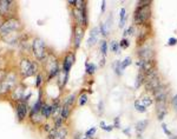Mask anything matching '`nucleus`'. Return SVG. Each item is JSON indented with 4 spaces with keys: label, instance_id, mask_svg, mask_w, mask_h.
Wrapping results in <instances>:
<instances>
[{
    "label": "nucleus",
    "instance_id": "nucleus-42",
    "mask_svg": "<svg viewBox=\"0 0 177 139\" xmlns=\"http://www.w3.org/2000/svg\"><path fill=\"white\" fill-rule=\"evenodd\" d=\"M81 139H89V138H86V137H84V138H81Z\"/></svg>",
    "mask_w": 177,
    "mask_h": 139
},
{
    "label": "nucleus",
    "instance_id": "nucleus-24",
    "mask_svg": "<svg viewBox=\"0 0 177 139\" xmlns=\"http://www.w3.org/2000/svg\"><path fill=\"white\" fill-rule=\"evenodd\" d=\"M53 120H55V126H53L55 129L59 130L60 127H63V126H64V119H63L60 116H58L56 119H53Z\"/></svg>",
    "mask_w": 177,
    "mask_h": 139
},
{
    "label": "nucleus",
    "instance_id": "nucleus-40",
    "mask_svg": "<svg viewBox=\"0 0 177 139\" xmlns=\"http://www.w3.org/2000/svg\"><path fill=\"white\" fill-rule=\"evenodd\" d=\"M104 65H105V58H103L100 60V66H104Z\"/></svg>",
    "mask_w": 177,
    "mask_h": 139
},
{
    "label": "nucleus",
    "instance_id": "nucleus-38",
    "mask_svg": "<svg viewBox=\"0 0 177 139\" xmlns=\"http://www.w3.org/2000/svg\"><path fill=\"white\" fill-rule=\"evenodd\" d=\"M105 6H106V1H103V2H102V7H100L102 13H104V12H105Z\"/></svg>",
    "mask_w": 177,
    "mask_h": 139
},
{
    "label": "nucleus",
    "instance_id": "nucleus-30",
    "mask_svg": "<svg viewBox=\"0 0 177 139\" xmlns=\"http://www.w3.org/2000/svg\"><path fill=\"white\" fill-rule=\"evenodd\" d=\"M170 105L173 107V110L177 113V94H175L173 98H171V101H170Z\"/></svg>",
    "mask_w": 177,
    "mask_h": 139
},
{
    "label": "nucleus",
    "instance_id": "nucleus-37",
    "mask_svg": "<svg viewBox=\"0 0 177 139\" xmlns=\"http://www.w3.org/2000/svg\"><path fill=\"white\" fill-rule=\"evenodd\" d=\"M41 81H43L41 74H38V76H37V81H36V87H39L40 84H41Z\"/></svg>",
    "mask_w": 177,
    "mask_h": 139
},
{
    "label": "nucleus",
    "instance_id": "nucleus-22",
    "mask_svg": "<svg viewBox=\"0 0 177 139\" xmlns=\"http://www.w3.org/2000/svg\"><path fill=\"white\" fill-rule=\"evenodd\" d=\"M109 28L106 27V25L104 24V22H100V25H99V33L103 36V37H106L108 34H109Z\"/></svg>",
    "mask_w": 177,
    "mask_h": 139
},
{
    "label": "nucleus",
    "instance_id": "nucleus-33",
    "mask_svg": "<svg viewBox=\"0 0 177 139\" xmlns=\"http://www.w3.org/2000/svg\"><path fill=\"white\" fill-rule=\"evenodd\" d=\"M152 1L150 0H139L137 1V6H148V5H151Z\"/></svg>",
    "mask_w": 177,
    "mask_h": 139
},
{
    "label": "nucleus",
    "instance_id": "nucleus-2",
    "mask_svg": "<svg viewBox=\"0 0 177 139\" xmlns=\"http://www.w3.org/2000/svg\"><path fill=\"white\" fill-rule=\"evenodd\" d=\"M19 28H21V22L18 18H16V17L7 18L0 25V34L2 37H6L11 33H14Z\"/></svg>",
    "mask_w": 177,
    "mask_h": 139
},
{
    "label": "nucleus",
    "instance_id": "nucleus-23",
    "mask_svg": "<svg viewBox=\"0 0 177 139\" xmlns=\"http://www.w3.org/2000/svg\"><path fill=\"white\" fill-rule=\"evenodd\" d=\"M87 94L86 93H81L78 97V105L79 106H84L86 103H87Z\"/></svg>",
    "mask_w": 177,
    "mask_h": 139
},
{
    "label": "nucleus",
    "instance_id": "nucleus-12",
    "mask_svg": "<svg viewBox=\"0 0 177 139\" xmlns=\"http://www.w3.org/2000/svg\"><path fill=\"white\" fill-rule=\"evenodd\" d=\"M16 6V2L14 1H11V0H2L0 1V13L2 16H7L8 13L12 12V8Z\"/></svg>",
    "mask_w": 177,
    "mask_h": 139
},
{
    "label": "nucleus",
    "instance_id": "nucleus-3",
    "mask_svg": "<svg viewBox=\"0 0 177 139\" xmlns=\"http://www.w3.org/2000/svg\"><path fill=\"white\" fill-rule=\"evenodd\" d=\"M20 72L22 73L24 77H30V76H33L36 74V72L38 71V65L36 61H31L27 58H24V59L20 61Z\"/></svg>",
    "mask_w": 177,
    "mask_h": 139
},
{
    "label": "nucleus",
    "instance_id": "nucleus-13",
    "mask_svg": "<svg viewBox=\"0 0 177 139\" xmlns=\"http://www.w3.org/2000/svg\"><path fill=\"white\" fill-rule=\"evenodd\" d=\"M156 111H157V119L159 121L164 119L167 114V101H157L156 103Z\"/></svg>",
    "mask_w": 177,
    "mask_h": 139
},
{
    "label": "nucleus",
    "instance_id": "nucleus-6",
    "mask_svg": "<svg viewBox=\"0 0 177 139\" xmlns=\"http://www.w3.org/2000/svg\"><path fill=\"white\" fill-rule=\"evenodd\" d=\"M152 97L155 98L156 103L157 101H167L168 100V96H169V88L167 87V85L163 83L161 86H158L156 90H154L151 92Z\"/></svg>",
    "mask_w": 177,
    "mask_h": 139
},
{
    "label": "nucleus",
    "instance_id": "nucleus-41",
    "mask_svg": "<svg viewBox=\"0 0 177 139\" xmlns=\"http://www.w3.org/2000/svg\"><path fill=\"white\" fill-rule=\"evenodd\" d=\"M100 110L103 111V101H100V103H99V111H100Z\"/></svg>",
    "mask_w": 177,
    "mask_h": 139
},
{
    "label": "nucleus",
    "instance_id": "nucleus-39",
    "mask_svg": "<svg viewBox=\"0 0 177 139\" xmlns=\"http://www.w3.org/2000/svg\"><path fill=\"white\" fill-rule=\"evenodd\" d=\"M44 130H46V131H51L50 125H49V124H45V125H44Z\"/></svg>",
    "mask_w": 177,
    "mask_h": 139
},
{
    "label": "nucleus",
    "instance_id": "nucleus-35",
    "mask_svg": "<svg viewBox=\"0 0 177 139\" xmlns=\"http://www.w3.org/2000/svg\"><path fill=\"white\" fill-rule=\"evenodd\" d=\"M162 129H163L164 133H165L168 137H171V136H173V133H171V132L168 130V127H167V125H165V124H162Z\"/></svg>",
    "mask_w": 177,
    "mask_h": 139
},
{
    "label": "nucleus",
    "instance_id": "nucleus-8",
    "mask_svg": "<svg viewBox=\"0 0 177 139\" xmlns=\"http://www.w3.org/2000/svg\"><path fill=\"white\" fill-rule=\"evenodd\" d=\"M84 31L85 28L83 26H79V25H75L73 27V47L75 48H79L83 38H84Z\"/></svg>",
    "mask_w": 177,
    "mask_h": 139
},
{
    "label": "nucleus",
    "instance_id": "nucleus-28",
    "mask_svg": "<svg viewBox=\"0 0 177 139\" xmlns=\"http://www.w3.org/2000/svg\"><path fill=\"white\" fill-rule=\"evenodd\" d=\"M96 131H97V129H96V127H91L90 130H87V131L85 132V137H86V138H89V139H93V136H95Z\"/></svg>",
    "mask_w": 177,
    "mask_h": 139
},
{
    "label": "nucleus",
    "instance_id": "nucleus-31",
    "mask_svg": "<svg viewBox=\"0 0 177 139\" xmlns=\"http://www.w3.org/2000/svg\"><path fill=\"white\" fill-rule=\"evenodd\" d=\"M100 127H102L104 131H108V132H110V131H112V130H114V126H112V125H105V123H104V121H102V123H100Z\"/></svg>",
    "mask_w": 177,
    "mask_h": 139
},
{
    "label": "nucleus",
    "instance_id": "nucleus-29",
    "mask_svg": "<svg viewBox=\"0 0 177 139\" xmlns=\"http://www.w3.org/2000/svg\"><path fill=\"white\" fill-rule=\"evenodd\" d=\"M118 44H119V47H120V48H128V47L130 46V41L126 39V38H123Z\"/></svg>",
    "mask_w": 177,
    "mask_h": 139
},
{
    "label": "nucleus",
    "instance_id": "nucleus-7",
    "mask_svg": "<svg viewBox=\"0 0 177 139\" xmlns=\"http://www.w3.org/2000/svg\"><path fill=\"white\" fill-rule=\"evenodd\" d=\"M75 60H76V56H75V53L72 52V51H70V52H67L66 54H65V57H64V59H63V68H61V71L64 72V73H70V70H71V67L73 66V64H75Z\"/></svg>",
    "mask_w": 177,
    "mask_h": 139
},
{
    "label": "nucleus",
    "instance_id": "nucleus-26",
    "mask_svg": "<svg viewBox=\"0 0 177 139\" xmlns=\"http://www.w3.org/2000/svg\"><path fill=\"white\" fill-rule=\"evenodd\" d=\"M100 52H102L103 57H105L106 53H108V42H106L105 40H102V44H100Z\"/></svg>",
    "mask_w": 177,
    "mask_h": 139
},
{
    "label": "nucleus",
    "instance_id": "nucleus-32",
    "mask_svg": "<svg viewBox=\"0 0 177 139\" xmlns=\"http://www.w3.org/2000/svg\"><path fill=\"white\" fill-rule=\"evenodd\" d=\"M125 19H126V10L123 7L120 8V12H119V21H123Z\"/></svg>",
    "mask_w": 177,
    "mask_h": 139
},
{
    "label": "nucleus",
    "instance_id": "nucleus-4",
    "mask_svg": "<svg viewBox=\"0 0 177 139\" xmlns=\"http://www.w3.org/2000/svg\"><path fill=\"white\" fill-rule=\"evenodd\" d=\"M32 51H33V54L34 57L40 61H44V60L47 58L46 56V46H45V42L40 38H36L32 42Z\"/></svg>",
    "mask_w": 177,
    "mask_h": 139
},
{
    "label": "nucleus",
    "instance_id": "nucleus-25",
    "mask_svg": "<svg viewBox=\"0 0 177 139\" xmlns=\"http://www.w3.org/2000/svg\"><path fill=\"white\" fill-rule=\"evenodd\" d=\"M135 109H136V111H138L139 113H144V112L146 111V107L143 106L142 103H139V100H136V101H135Z\"/></svg>",
    "mask_w": 177,
    "mask_h": 139
},
{
    "label": "nucleus",
    "instance_id": "nucleus-11",
    "mask_svg": "<svg viewBox=\"0 0 177 139\" xmlns=\"http://www.w3.org/2000/svg\"><path fill=\"white\" fill-rule=\"evenodd\" d=\"M163 84V81H162V78H161V76H157L156 78H154V79H151L150 81H146V83H144V87H145V92L148 93V92H152L154 90H156L158 86H161Z\"/></svg>",
    "mask_w": 177,
    "mask_h": 139
},
{
    "label": "nucleus",
    "instance_id": "nucleus-9",
    "mask_svg": "<svg viewBox=\"0 0 177 139\" xmlns=\"http://www.w3.org/2000/svg\"><path fill=\"white\" fill-rule=\"evenodd\" d=\"M16 111H17V118L19 121H22L24 119H26L27 113H28V105L27 103L24 101H18L16 105Z\"/></svg>",
    "mask_w": 177,
    "mask_h": 139
},
{
    "label": "nucleus",
    "instance_id": "nucleus-20",
    "mask_svg": "<svg viewBox=\"0 0 177 139\" xmlns=\"http://www.w3.org/2000/svg\"><path fill=\"white\" fill-rule=\"evenodd\" d=\"M140 100H142V105H143V106H145V107L150 106V105L154 103V99H152L150 96H145V94L142 97V99Z\"/></svg>",
    "mask_w": 177,
    "mask_h": 139
},
{
    "label": "nucleus",
    "instance_id": "nucleus-5",
    "mask_svg": "<svg viewBox=\"0 0 177 139\" xmlns=\"http://www.w3.org/2000/svg\"><path fill=\"white\" fill-rule=\"evenodd\" d=\"M137 56L142 60H155V51L151 46L144 44L137 50Z\"/></svg>",
    "mask_w": 177,
    "mask_h": 139
},
{
    "label": "nucleus",
    "instance_id": "nucleus-15",
    "mask_svg": "<svg viewBox=\"0 0 177 139\" xmlns=\"http://www.w3.org/2000/svg\"><path fill=\"white\" fill-rule=\"evenodd\" d=\"M98 34H99V28L98 27H95L92 28V31L90 32V38L87 40V45L91 46V45H95L98 40Z\"/></svg>",
    "mask_w": 177,
    "mask_h": 139
},
{
    "label": "nucleus",
    "instance_id": "nucleus-10",
    "mask_svg": "<svg viewBox=\"0 0 177 139\" xmlns=\"http://www.w3.org/2000/svg\"><path fill=\"white\" fill-rule=\"evenodd\" d=\"M148 36H149V26L148 25L139 26L137 36V46H143L145 40L148 39Z\"/></svg>",
    "mask_w": 177,
    "mask_h": 139
},
{
    "label": "nucleus",
    "instance_id": "nucleus-36",
    "mask_svg": "<svg viewBox=\"0 0 177 139\" xmlns=\"http://www.w3.org/2000/svg\"><path fill=\"white\" fill-rule=\"evenodd\" d=\"M176 44H177V39H176V38H174V37L169 38V40H168V46H175Z\"/></svg>",
    "mask_w": 177,
    "mask_h": 139
},
{
    "label": "nucleus",
    "instance_id": "nucleus-17",
    "mask_svg": "<svg viewBox=\"0 0 177 139\" xmlns=\"http://www.w3.org/2000/svg\"><path fill=\"white\" fill-rule=\"evenodd\" d=\"M67 136H69V130L66 126H63L59 130H57V135H56L55 139H66Z\"/></svg>",
    "mask_w": 177,
    "mask_h": 139
},
{
    "label": "nucleus",
    "instance_id": "nucleus-27",
    "mask_svg": "<svg viewBox=\"0 0 177 139\" xmlns=\"http://www.w3.org/2000/svg\"><path fill=\"white\" fill-rule=\"evenodd\" d=\"M110 47H111V51H114L115 53H119V50H120V47H119V44H118L116 40H112V41H111V44H110Z\"/></svg>",
    "mask_w": 177,
    "mask_h": 139
},
{
    "label": "nucleus",
    "instance_id": "nucleus-21",
    "mask_svg": "<svg viewBox=\"0 0 177 139\" xmlns=\"http://www.w3.org/2000/svg\"><path fill=\"white\" fill-rule=\"evenodd\" d=\"M131 62H132V60H131L130 57H126L124 60H122V61H120V72L123 73V70H124V68H126L128 66H130V65H131Z\"/></svg>",
    "mask_w": 177,
    "mask_h": 139
},
{
    "label": "nucleus",
    "instance_id": "nucleus-34",
    "mask_svg": "<svg viewBox=\"0 0 177 139\" xmlns=\"http://www.w3.org/2000/svg\"><path fill=\"white\" fill-rule=\"evenodd\" d=\"M134 30H135V27H134V25H131L128 30H125V32H124V37H126V36H131V34H134Z\"/></svg>",
    "mask_w": 177,
    "mask_h": 139
},
{
    "label": "nucleus",
    "instance_id": "nucleus-16",
    "mask_svg": "<svg viewBox=\"0 0 177 139\" xmlns=\"http://www.w3.org/2000/svg\"><path fill=\"white\" fill-rule=\"evenodd\" d=\"M144 81H145V73L143 71H139L136 76V80H135V88L137 90L142 85H144Z\"/></svg>",
    "mask_w": 177,
    "mask_h": 139
},
{
    "label": "nucleus",
    "instance_id": "nucleus-18",
    "mask_svg": "<svg viewBox=\"0 0 177 139\" xmlns=\"http://www.w3.org/2000/svg\"><path fill=\"white\" fill-rule=\"evenodd\" d=\"M149 125V121L146 119H144V120H139L137 124H136V131H137L138 133L140 135L145 129H146V126Z\"/></svg>",
    "mask_w": 177,
    "mask_h": 139
},
{
    "label": "nucleus",
    "instance_id": "nucleus-14",
    "mask_svg": "<svg viewBox=\"0 0 177 139\" xmlns=\"http://www.w3.org/2000/svg\"><path fill=\"white\" fill-rule=\"evenodd\" d=\"M40 113H41V116H43L45 119L50 118V117L52 116V107H51V105H50V104L44 103V104H43V106H41Z\"/></svg>",
    "mask_w": 177,
    "mask_h": 139
},
{
    "label": "nucleus",
    "instance_id": "nucleus-19",
    "mask_svg": "<svg viewBox=\"0 0 177 139\" xmlns=\"http://www.w3.org/2000/svg\"><path fill=\"white\" fill-rule=\"evenodd\" d=\"M85 68H86V73L89 74V76H93L95 73H96V65L93 64V62H86V65H85Z\"/></svg>",
    "mask_w": 177,
    "mask_h": 139
},
{
    "label": "nucleus",
    "instance_id": "nucleus-1",
    "mask_svg": "<svg viewBox=\"0 0 177 139\" xmlns=\"http://www.w3.org/2000/svg\"><path fill=\"white\" fill-rule=\"evenodd\" d=\"M151 5L148 6H137L135 13H134V25L142 26L148 25V22L151 19Z\"/></svg>",
    "mask_w": 177,
    "mask_h": 139
}]
</instances>
